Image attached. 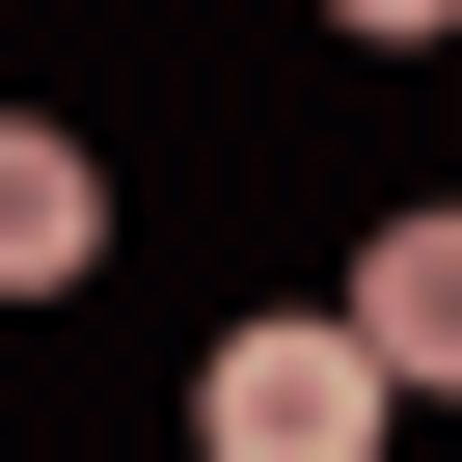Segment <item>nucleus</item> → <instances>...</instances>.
I'll use <instances>...</instances> for the list:
<instances>
[{
  "instance_id": "obj_1",
  "label": "nucleus",
  "mask_w": 462,
  "mask_h": 462,
  "mask_svg": "<svg viewBox=\"0 0 462 462\" xmlns=\"http://www.w3.org/2000/svg\"><path fill=\"white\" fill-rule=\"evenodd\" d=\"M381 408H408V381H381L354 327H217V381H190V435H217V462H354Z\"/></svg>"
},
{
  "instance_id": "obj_2",
  "label": "nucleus",
  "mask_w": 462,
  "mask_h": 462,
  "mask_svg": "<svg viewBox=\"0 0 462 462\" xmlns=\"http://www.w3.org/2000/svg\"><path fill=\"white\" fill-rule=\"evenodd\" d=\"M82 273H109V163L55 109H0V300H82Z\"/></svg>"
},
{
  "instance_id": "obj_3",
  "label": "nucleus",
  "mask_w": 462,
  "mask_h": 462,
  "mask_svg": "<svg viewBox=\"0 0 462 462\" xmlns=\"http://www.w3.org/2000/svg\"><path fill=\"white\" fill-rule=\"evenodd\" d=\"M327 327H354V354H381V381L435 408V381H462V217H381V273H354Z\"/></svg>"
},
{
  "instance_id": "obj_4",
  "label": "nucleus",
  "mask_w": 462,
  "mask_h": 462,
  "mask_svg": "<svg viewBox=\"0 0 462 462\" xmlns=\"http://www.w3.org/2000/svg\"><path fill=\"white\" fill-rule=\"evenodd\" d=\"M327 28H381V55H408V28H462V0H327Z\"/></svg>"
}]
</instances>
